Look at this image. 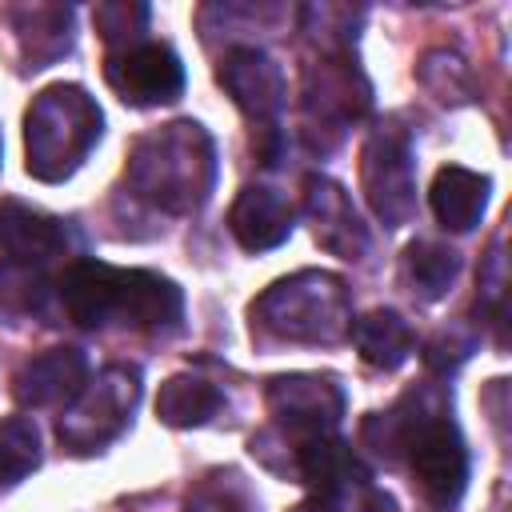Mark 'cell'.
<instances>
[{"label":"cell","instance_id":"1","mask_svg":"<svg viewBox=\"0 0 512 512\" xmlns=\"http://www.w3.org/2000/svg\"><path fill=\"white\" fill-rule=\"evenodd\" d=\"M56 288L68 320L80 328L124 324L140 332H172L184 316L180 288L148 268H116L84 256L64 268Z\"/></svg>","mask_w":512,"mask_h":512},{"label":"cell","instance_id":"2","mask_svg":"<svg viewBox=\"0 0 512 512\" xmlns=\"http://www.w3.org/2000/svg\"><path fill=\"white\" fill-rule=\"evenodd\" d=\"M212 180L216 148L196 120H176L164 124L160 132L140 136L128 156V188L172 216L196 212L208 200Z\"/></svg>","mask_w":512,"mask_h":512},{"label":"cell","instance_id":"3","mask_svg":"<svg viewBox=\"0 0 512 512\" xmlns=\"http://www.w3.org/2000/svg\"><path fill=\"white\" fill-rule=\"evenodd\" d=\"M100 108L80 84L44 88L24 116L28 172L44 184L68 180L100 140Z\"/></svg>","mask_w":512,"mask_h":512},{"label":"cell","instance_id":"4","mask_svg":"<svg viewBox=\"0 0 512 512\" xmlns=\"http://www.w3.org/2000/svg\"><path fill=\"white\" fill-rule=\"evenodd\" d=\"M252 324L296 344H336L352 328V304L340 276L308 268L276 280L252 304Z\"/></svg>","mask_w":512,"mask_h":512},{"label":"cell","instance_id":"5","mask_svg":"<svg viewBox=\"0 0 512 512\" xmlns=\"http://www.w3.org/2000/svg\"><path fill=\"white\" fill-rule=\"evenodd\" d=\"M136 400H140V372L128 364H108L96 380L88 376L84 392L60 416V424H56L60 444L76 456L100 452L128 428Z\"/></svg>","mask_w":512,"mask_h":512},{"label":"cell","instance_id":"6","mask_svg":"<svg viewBox=\"0 0 512 512\" xmlns=\"http://www.w3.org/2000/svg\"><path fill=\"white\" fill-rule=\"evenodd\" d=\"M404 456L412 464V476L420 480L424 496L432 504H456L468 488V444L456 428V420H448V412H420L408 440H404Z\"/></svg>","mask_w":512,"mask_h":512},{"label":"cell","instance_id":"7","mask_svg":"<svg viewBox=\"0 0 512 512\" xmlns=\"http://www.w3.org/2000/svg\"><path fill=\"white\" fill-rule=\"evenodd\" d=\"M360 176H364V192H368L372 212L388 228H400V224L412 220V212H416V168H412V148H408L404 132H396L392 124L376 128L364 144Z\"/></svg>","mask_w":512,"mask_h":512},{"label":"cell","instance_id":"8","mask_svg":"<svg viewBox=\"0 0 512 512\" xmlns=\"http://www.w3.org/2000/svg\"><path fill=\"white\" fill-rule=\"evenodd\" d=\"M112 92L132 108L172 104L184 92V64L164 40H136L108 56L104 68Z\"/></svg>","mask_w":512,"mask_h":512},{"label":"cell","instance_id":"9","mask_svg":"<svg viewBox=\"0 0 512 512\" xmlns=\"http://www.w3.org/2000/svg\"><path fill=\"white\" fill-rule=\"evenodd\" d=\"M268 412L276 416V424L292 436H300L304 444L316 436H332L340 416H344V392L332 376H276L268 384Z\"/></svg>","mask_w":512,"mask_h":512},{"label":"cell","instance_id":"10","mask_svg":"<svg viewBox=\"0 0 512 512\" xmlns=\"http://www.w3.org/2000/svg\"><path fill=\"white\" fill-rule=\"evenodd\" d=\"M220 84L224 92L236 100V108L256 124V132H268L276 128V116L284 108V72L280 64L264 52V48H252V44H240L232 48L224 60H220Z\"/></svg>","mask_w":512,"mask_h":512},{"label":"cell","instance_id":"11","mask_svg":"<svg viewBox=\"0 0 512 512\" xmlns=\"http://www.w3.org/2000/svg\"><path fill=\"white\" fill-rule=\"evenodd\" d=\"M304 212L312 220V236L320 248H328L340 260H360L368 252V228L360 224L352 196L328 180V176H308L304 180Z\"/></svg>","mask_w":512,"mask_h":512},{"label":"cell","instance_id":"12","mask_svg":"<svg viewBox=\"0 0 512 512\" xmlns=\"http://www.w3.org/2000/svg\"><path fill=\"white\" fill-rule=\"evenodd\" d=\"M0 248L8 252V260L40 268L72 248V232L60 216L4 196L0 200Z\"/></svg>","mask_w":512,"mask_h":512},{"label":"cell","instance_id":"13","mask_svg":"<svg viewBox=\"0 0 512 512\" xmlns=\"http://www.w3.org/2000/svg\"><path fill=\"white\" fill-rule=\"evenodd\" d=\"M88 376H92V368H88L84 348H48L44 356H32L16 372V400L24 408L72 404L84 392Z\"/></svg>","mask_w":512,"mask_h":512},{"label":"cell","instance_id":"14","mask_svg":"<svg viewBox=\"0 0 512 512\" xmlns=\"http://www.w3.org/2000/svg\"><path fill=\"white\" fill-rule=\"evenodd\" d=\"M296 468H300V480L312 488V496L328 500L332 508L344 496H352L364 484H372V476L360 464V456L336 436H316V440L300 444L296 448Z\"/></svg>","mask_w":512,"mask_h":512},{"label":"cell","instance_id":"15","mask_svg":"<svg viewBox=\"0 0 512 512\" xmlns=\"http://www.w3.org/2000/svg\"><path fill=\"white\" fill-rule=\"evenodd\" d=\"M292 224H296V212L276 188H244L228 212V228L248 252H268L284 244L292 236Z\"/></svg>","mask_w":512,"mask_h":512},{"label":"cell","instance_id":"16","mask_svg":"<svg viewBox=\"0 0 512 512\" xmlns=\"http://www.w3.org/2000/svg\"><path fill=\"white\" fill-rule=\"evenodd\" d=\"M488 188H492V180L484 172L444 164L428 188V204L448 232H472L488 208Z\"/></svg>","mask_w":512,"mask_h":512},{"label":"cell","instance_id":"17","mask_svg":"<svg viewBox=\"0 0 512 512\" xmlns=\"http://www.w3.org/2000/svg\"><path fill=\"white\" fill-rule=\"evenodd\" d=\"M356 352L364 364L380 368V372H396L412 352H416V332L412 324L396 312V308H372L360 320H352L348 328Z\"/></svg>","mask_w":512,"mask_h":512},{"label":"cell","instance_id":"18","mask_svg":"<svg viewBox=\"0 0 512 512\" xmlns=\"http://www.w3.org/2000/svg\"><path fill=\"white\" fill-rule=\"evenodd\" d=\"M224 404V392L192 372H180V376H168L160 384V396H156V416L168 424V428H200L216 416V408Z\"/></svg>","mask_w":512,"mask_h":512},{"label":"cell","instance_id":"19","mask_svg":"<svg viewBox=\"0 0 512 512\" xmlns=\"http://www.w3.org/2000/svg\"><path fill=\"white\" fill-rule=\"evenodd\" d=\"M404 276L412 280V292H420L424 300H440L460 276V256L440 240H416L404 252Z\"/></svg>","mask_w":512,"mask_h":512},{"label":"cell","instance_id":"20","mask_svg":"<svg viewBox=\"0 0 512 512\" xmlns=\"http://www.w3.org/2000/svg\"><path fill=\"white\" fill-rule=\"evenodd\" d=\"M40 432L28 416L0 420V484H20L40 468Z\"/></svg>","mask_w":512,"mask_h":512},{"label":"cell","instance_id":"21","mask_svg":"<svg viewBox=\"0 0 512 512\" xmlns=\"http://www.w3.org/2000/svg\"><path fill=\"white\" fill-rule=\"evenodd\" d=\"M44 300H48V280L40 268L16 260L0 264V304H8L12 312H44Z\"/></svg>","mask_w":512,"mask_h":512},{"label":"cell","instance_id":"22","mask_svg":"<svg viewBox=\"0 0 512 512\" xmlns=\"http://www.w3.org/2000/svg\"><path fill=\"white\" fill-rule=\"evenodd\" d=\"M188 512H256V500H252V492L240 484V476L228 472V476H208V480L192 492Z\"/></svg>","mask_w":512,"mask_h":512},{"label":"cell","instance_id":"23","mask_svg":"<svg viewBox=\"0 0 512 512\" xmlns=\"http://www.w3.org/2000/svg\"><path fill=\"white\" fill-rule=\"evenodd\" d=\"M144 24H148V8L144 4H104V8H96V28L104 32L108 44H120V40L136 44Z\"/></svg>","mask_w":512,"mask_h":512},{"label":"cell","instance_id":"24","mask_svg":"<svg viewBox=\"0 0 512 512\" xmlns=\"http://www.w3.org/2000/svg\"><path fill=\"white\" fill-rule=\"evenodd\" d=\"M472 348H476V340H472L468 332L452 328V332H440V336L428 340V348H424V364H428L432 372L448 376V372H456V368L472 356Z\"/></svg>","mask_w":512,"mask_h":512},{"label":"cell","instance_id":"25","mask_svg":"<svg viewBox=\"0 0 512 512\" xmlns=\"http://www.w3.org/2000/svg\"><path fill=\"white\" fill-rule=\"evenodd\" d=\"M352 512H396V504H392V496H384L380 488L364 484L360 492H352Z\"/></svg>","mask_w":512,"mask_h":512},{"label":"cell","instance_id":"26","mask_svg":"<svg viewBox=\"0 0 512 512\" xmlns=\"http://www.w3.org/2000/svg\"><path fill=\"white\" fill-rule=\"evenodd\" d=\"M292 512H336L328 500H320V496H312V500H304V504H296Z\"/></svg>","mask_w":512,"mask_h":512}]
</instances>
